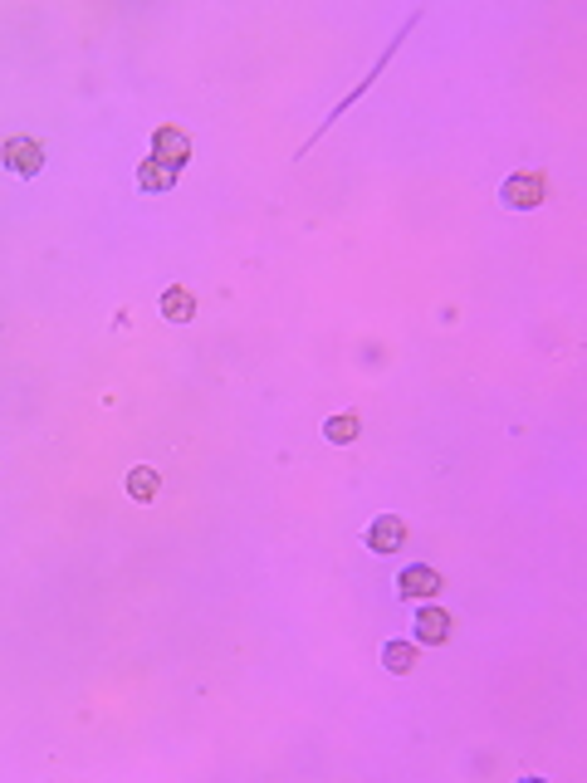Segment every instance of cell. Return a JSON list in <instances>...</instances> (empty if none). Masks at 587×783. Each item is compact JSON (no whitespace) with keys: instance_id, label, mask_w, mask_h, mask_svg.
<instances>
[{"instance_id":"ba28073f","label":"cell","mask_w":587,"mask_h":783,"mask_svg":"<svg viewBox=\"0 0 587 783\" xmlns=\"http://www.w3.org/2000/svg\"><path fill=\"white\" fill-rule=\"evenodd\" d=\"M157 490H162V475H157L152 465H133V470H128V495H133L137 505H152Z\"/></svg>"},{"instance_id":"8fae6325","label":"cell","mask_w":587,"mask_h":783,"mask_svg":"<svg viewBox=\"0 0 587 783\" xmlns=\"http://www.w3.org/2000/svg\"><path fill=\"white\" fill-rule=\"evenodd\" d=\"M382 666H387L392 676H407L411 666H416V646L411 642H387L382 646Z\"/></svg>"},{"instance_id":"277c9868","label":"cell","mask_w":587,"mask_h":783,"mask_svg":"<svg viewBox=\"0 0 587 783\" xmlns=\"http://www.w3.org/2000/svg\"><path fill=\"white\" fill-rule=\"evenodd\" d=\"M416 642L421 646L451 642V612H441L436 602H421V612H416Z\"/></svg>"},{"instance_id":"8992f818","label":"cell","mask_w":587,"mask_h":783,"mask_svg":"<svg viewBox=\"0 0 587 783\" xmlns=\"http://www.w3.org/2000/svg\"><path fill=\"white\" fill-rule=\"evenodd\" d=\"M407 544V524L397 519V514H382L372 529H367V549L372 553H397Z\"/></svg>"},{"instance_id":"6da1fadb","label":"cell","mask_w":587,"mask_h":783,"mask_svg":"<svg viewBox=\"0 0 587 783\" xmlns=\"http://www.w3.org/2000/svg\"><path fill=\"white\" fill-rule=\"evenodd\" d=\"M499 201L509 211H534V206L548 201V177L543 172H519V177H509V182L499 186Z\"/></svg>"},{"instance_id":"9c48e42d","label":"cell","mask_w":587,"mask_h":783,"mask_svg":"<svg viewBox=\"0 0 587 783\" xmlns=\"http://www.w3.org/2000/svg\"><path fill=\"white\" fill-rule=\"evenodd\" d=\"M162 314L172 323H186V319H196V294L186 289V284H172L167 294H162Z\"/></svg>"},{"instance_id":"52a82bcc","label":"cell","mask_w":587,"mask_h":783,"mask_svg":"<svg viewBox=\"0 0 587 783\" xmlns=\"http://www.w3.org/2000/svg\"><path fill=\"white\" fill-rule=\"evenodd\" d=\"M137 186H142L147 196H167V191L177 186V172H172V167H162L157 157H147V162L137 167Z\"/></svg>"},{"instance_id":"5b68a950","label":"cell","mask_w":587,"mask_h":783,"mask_svg":"<svg viewBox=\"0 0 587 783\" xmlns=\"http://www.w3.org/2000/svg\"><path fill=\"white\" fill-rule=\"evenodd\" d=\"M397 588H402V598L407 602H431L436 593H441V573L426 568V563H411L407 573L397 578Z\"/></svg>"},{"instance_id":"30bf717a","label":"cell","mask_w":587,"mask_h":783,"mask_svg":"<svg viewBox=\"0 0 587 783\" xmlns=\"http://www.w3.org/2000/svg\"><path fill=\"white\" fill-rule=\"evenodd\" d=\"M323 436H328V441H333V446H353V441H358L362 436V421L353 412H343V416H328V421H323Z\"/></svg>"},{"instance_id":"7a4b0ae2","label":"cell","mask_w":587,"mask_h":783,"mask_svg":"<svg viewBox=\"0 0 587 783\" xmlns=\"http://www.w3.org/2000/svg\"><path fill=\"white\" fill-rule=\"evenodd\" d=\"M0 167L15 177H40L45 172V147L35 138H5L0 142Z\"/></svg>"},{"instance_id":"3957f363","label":"cell","mask_w":587,"mask_h":783,"mask_svg":"<svg viewBox=\"0 0 587 783\" xmlns=\"http://www.w3.org/2000/svg\"><path fill=\"white\" fill-rule=\"evenodd\" d=\"M152 157H157L162 167L181 172V167L191 162V138H186L181 128H157V133H152Z\"/></svg>"}]
</instances>
